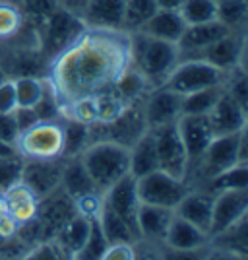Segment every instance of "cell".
Masks as SVG:
<instances>
[{
  "label": "cell",
  "instance_id": "43",
  "mask_svg": "<svg viewBox=\"0 0 248 260\" xmlns=\"http://www.w3.org/2000/svg\"><path fill=\"white\" fill-rule=\"evenodd\" d=\"M35 115L39 120H62V105L54 93L53 86L49 84L47 80V87H45V93L41 95V99L37 101V105L33 107Z\"/></svg>",
  "mask_w": 248,
  "mask_h": 260
},
{
  "label": "cell",
  "instance_id": "37",
  "mask_svg": "<svg viewBox=\"0 0 248 260\" xmlns=\"http://www.w3.org/2000/svg\"><path fill=\"white\" fill-rule=\"evenodd\" d=\"M179 12L186 25L214 22L217 20V2L214 0H183Z\"/></svg>",
  "mask_w": 248,
  "mask_h": 260
},
{
  "label": "cell",
  "instance_id": "8",
  "mask_svg": "<svg viewBox=\"0 0 248 260\" xmlns=\"http://www.w3.org/2000/svg\"><path fill=\"white\" fill-rule=\"evenodd\" d=\"M225 76L227 72L211 66L202 58H181L163 86L181 95H188L198 89L221 86L225 82Z\"/></svg>",
  "mask_w": 248,
  "mask_h": 260
},
{
  "label": "cell",
  "instance_id": "38",
  "mask_svg": "<svg viewBox=\"0 0 248 260\" xmlns=\"http://www.w3.org/2000/svg\"><path fill=\"white\" fill-rule=\"evenodd\" d=\"M25 23L22 10L16 2L0 0V43L16 37Z\"/></svg>",
  "mask_w": 248,
  "mask_h": 260
},
{
  "label": "cell",
  "instance_id": "33",
  "mask_svg": "<svg viewBox=\"0 0 248 260\" xmlns=\"http://www.w3.org/2000/svg\"><path fill=\"white\" fill-rule=\"evenodd\" d=\"M157 12L155 0H124V18H122V31H140L146 22Z\"/></svg>",
  "mask_w": 248,
  "mask_h": 260
},
{
  "label": "cell",
  "instance_id": "7",
  "mask_svg": "<svg viewBox=\"0 0 248 260\" xmlns=\"http://www.w3.org/2000/svg\"><path fill=\"white\" fill-rule=\"evenodd\" d=\"M190 188L192 186L188 184L186 179L173 177L161 169H155L136 179V190H138L140 204H153V206L171 208V210L176 208V204L186 196Z\"/></svg>",
  "mask_w": 248,
  "mask_h": 260
},
{
  "label": "cell",
  "instance_id": "24",
  "mask_svg": "<svg viewBox=\"0 0 248 260\" xmlns=\"http://www.w3.org/2000/svg\"><path fill=\"white\" fill-rule=\"evenodd\" d=\"M211 208H214V194L205 192L202 188H190L186 196L176 204L174 214L207 233L209 219H211Z\"/></svg>",
  "mask_w": 248,
  "mask_h": 260
},
{
  "label": "cell",
  "instance_id": "42",
  "mask_svg": "<svg viewBox=\"0 0 248 260\" xmlns=\"http://www.w3.org/2000/svg\"><path fill=\"white\" fill-rule=\"evenodd\" d=\"M93 98H95V107H97V122H111L115 117H119L122 109L128 105L113 89L101 91Z\"/></svg>",
  "mask_w": 248,
  "mask_h": 260
},
{
  "label": "cell",
  "instance_id": "5",
  "mask_svg": "<svg viewBox=\"0 0 248 260\" xmlns=\"http://www.w3.org/2000/svg\"><path fill=\"white\" fill-rule=\"evenodd\" d=\"M37 29L41 53L47 58V62H51L54 56H58L86 31V23L76 12L58 6Z\"/></svg>",
  "mask_w": 248,
  "mask_h": 260
},
{
  "label": "cell",
  "instance_id": "15",
  "mask_svg": "<svg viewBox=\"0 0 248 260\" xmlns=\"http://www.w3.org/2000/svg\"><path fill=\"white\" fill-rule=\"evenodd\" d=\"M107 128V140L117 142L124 148H130L134 142H138L148 132V122L144 117V99L128 103L120 111L119 117L105 122Z\"/></svg>",
  "mask_w": 248,
  "mask_h": 260
},
{
  "label": "cell",
  "instance_id": "48",
  "mask_svg": "<svg viewBox=\"0 0 248 260\" xmlns=\"http://www.w3.org/2000/svg\"><path fill=\"white\" fill-rule=\"evenodd\" d=\"M12 117L16 120V124H18V130L23 132V130H27L29 126H33L35 122H37V115H35V111L33 107H16L12 111Z\"/></svg>",
  "mask_w": 248,
  "mask_h": 260
},
{
  "label": "cell",
  "instance_id": "6",
  "mask_svg": "<svg viewBox=\"0 0 248 260\" xmlns=\"http://www.w3.org/2000/svg\"><path fill=\"white\" fill-rule=\"evenodd\" d=\"M64 134L60 120H37L20 132L16 150L23 159H56L62 157Z\"/></svg>",
  "mask_w": 248,
  "mask_h": 260
},
{
  "label": "cell",
  "instance_id": "32",
  "mask_svg": "<svg viewBox=\"0 0 248 260\" xmlns=\"http://www.w3.org/2000/svg\"><path fill=\"white\" fill-rule=\"evenodd\" d=\"M62 134H64V146H62V157H76L82 155L84 150L91 144L89 136V124L82 120L62 117Z\"/></svg>",
  "mask_w": 248,
  "mask_h": 260
},
{
  "label": "cell",
  "instance_id": "19",
  "mask_svg": "<svg viewBox=\"0 0 248 260\" xmlns=\"http://www.w3.org/2000/svg\"><path fill=\"white\" fill-rule=\"evenodd\" d=\"M207 120H209V126L214 130V136L237 134V132L246 128V107L240 105L235 98H231L223 87V93L219 95L214 109L207 113Z\"/></svg>",
  "mask_w": 248,
  "mask_h": 260
},
{
  "label": "cell",
  "instance_id": "35",
  "mask_svg": "<svg viewBox=\"0 0 248 260\" xmlns=\"http://www.w3.org/2000/svg\"><path fill=\"white\" fill-rule=\"evenodd\" d=\"M16 87V103L18 107H35L47 87L45 76H18L12 78Z\"/></svg>",
  "mask_w": 248,
  "mask_h": 260
},
{
  "label": "cell",
  "instance_id": "22",
  "mask_svg": "<svg viewBox=\"0 0 248 260\" xmlns=\"http://www.w3.org/2000/svg\"><path fill=\"white\" fill-rule=\"evenodd\" d=\"M231 31L229 27H225L219 20L205 23H196V25H186L183 37L179 41V51H181V58H188L194 56L196 53H200L202 49H205L207 45H211L214 41L221 39L223 35Z\"/></svg>",
  "mask_w": 248,
  "mask_h": 260
},
{
  "label": "cell",
  "instance_id": "18",
  "mask_svg": "<svg viewBox=\"0 0 248 260\" xmlns=\"http://www.w3.org/2000/svg\"><path fill=\"white\" fill-rule=\"evenodd\" d=\"M207 247H209L207 233L174 214L163 241V249L179 252V254H194V252H202Z\"/></svg>",
  "mask_w": 248,
  "mask_h": 260
},
{
  "label": "cell",
  "instance_id": "16",
  "mask_svg": "<svg viewBox=\"0 0 248 260\" xmlns=\"http://www.w3.org/2000/svg\"><path fill=\"white\" fill-rule=\"evenodd\" d=\"M64 157L56 159H25L22 183L29 186L39 198H45L60 186Z\"/></svg>",
  "mask_w": 248,
  "mask_h": 260
},
{
  "label": "cell",
  "instance_id": "40",
  "mask_svg": "<svg viewBox=\"0 0 248 260\" xmlns=\"http://www.w3.org/2000/svg\"><path fill=\"white\" fill-rule=\"evenodd\" d=\"M18 6L22 10L25 22L39 27L60 4L58 0H20Z\"/></svg>",
  "mask_w": 248,
  "mask_h": 260
},
{
  "label": "cell",
  "instance_id": "9",
  "mask_svg": "<svg viewBox=\"0 0 248 260\" xmlns=\"http://www.w3.org/2000/svg\"><path fill=\"white\" fill-rule=\"evenodd\" d=\"M150 130L153 132V138H155L159 169L173 177H179V179H186L188 177V155H186L183 138L176 128V122Z\"/></svg>",
  "mask_w": 248,
  "mask_h": 260
},
{
  "label": "cell",
  "instance_id": "53",
  "mask_svg": "<svg viewBox=\"0 0 248 260\" xmlns=\"http://www.w3.org/2000/svg\"><path fill=\"white\" fill-rule=\"evenodd\" d=\"M6 72H4V70H2V66H0V82H2V80H6Z\"/></svg>",
  "mask_w": 248,
  "mask_h": 260
},
{
  "label": "cell",
  "instance_id": "20",
  "mask_svg": "<svg viewBox=\"0 0 248 260\" xmlns=\"http://www.w3.org/2000/svg\"><path fill=\"white\" fill-rule=\"evenodd\" d=\"M80 18L89 29L122 31L124 0H87Z\"/></svg>",
  "mask_w": 248,
  "mask_h": 260
},
{
  "label": "cell",
  "instance_id": "25",
  "mask_svg": "<svg viewBox=\"0 0 248 260\" xmlns=\"http://www.w3.org/2000/svg\"><path fill=\"white\" fill-rule=\"evenodd\" d=\"M184 29H186V22L183 20L181 12L157 8V12L146 22V25L140 31L150 35V37H155V39H163V41H169V43H179Z\"/></svg>",
  "mask_w": 248,
  "mask_h": 260
},
{
  "label": "cell",
  "instance_id": "47",
  "mask_svg": "<svg viewBox=\"0 0 248 260\" xmlns=\"http://www.w3.org/2000/svg\"><path fill=\"white\" fill-rule=\"evenodd\" d=\"M18 136H20V130H18V124H16V120L12 117V113L0 115V140L16 146Z\"/></svg>",
  "mask_w": 248,
  "mask_h": 260
},
{
  "label": "cell",
  "instance_id": "41",
  "mask_svg": "<svg viewBox=\"0 0 248 260\" xmlns=\"http://www.w3.org/2000/svg\"><path fill=\"white\" fill-rule=\"evenodd\" d=\"M23 163L25 159L18 152L0 157V192L8 190L10 186L22 181Z\"/></svg>",
  "mask_w": 248,
  "mask_h": 260
},
{
  "label": "cell",
  "instance_id": "1",
  "mask_svg": "<svg viewBox=\"0 0 248 260\" xmlns=\"http://www.w3.org/2000/svg\"><path fill=\"white\" fill-rule=\"evenodd\" d=\"M130 64L126 31L89 29L49 62L47 80L60 105L107 91Z\"/></svg>",
  "mask_w": 248,
  "mask_h": 260
},
{
  "label": "cell",
  "instance_id": "44",
  "mask_svg": "<svg viewBox=\"0 0 248 260\" xmlns=\"http://www.w3.org/2000/svg\"><path fill=\"white\" fill-rule=\"evenodd\" d=\"M25 258H33V260H60L64 258L60 247L56 245L54 239H43L39 243H35L33 247L27 249V252L23 254Z\"/></svg>",
  "mask_w": 248,
  "mask_h": 260
},
{
  "label": "cell",
  "instance_id": "27",
  "mask_svg": "<svg viewBox=\"0 0 248 260\" xmlns=\"http://www.w3.org/2000/svg\"><path fill=\"white\" fill-rule=\"evenodd\" d=\"M89 219L91 217L76 214L56 229L53 239L60 247L64 258H76V254L82 250L87 239V233H89Z\"/></svg>",
  "mask_w": 248,
  "mask_h": 260
},
{
  "label": "cell",
  "instance_id": "26",
  "mask_svg": "<svg viewBox=\"0 0 248 260\" xmlns=\"http://www.w3.org/2000/svg\"><path fill=\"white\" fill-rule=\"evenodd\" d=\"M60 188L72 200H78L82 196L99 192L97 186L91 181V177L87 175L86 167H84V163L80 159V155H76V157H64L62 177H60Z\"/></svg>",
  "mask_w": 248,
  "mask_h": 260
},
{
  "label": "cell",
  "instance_id": "14",
  "mask_svg": "<svg viewBox=\"0 0 248 260\" xmlns=\"http://www.w3.org/2000/svg\"><path fill=\"white\" fill-rule=\"evenodd\" d=\"M176 128L188 155V173H190L216 136L209 126L207 115H181L176 120Z\"/></svg>",
  "mask_w": 248,
  "mask_h": 260
},
{
  "label": "cell",
  "instance_id": "45",
  "mask_svg": "<svg viewBox=\"0 0 248 260\" xmlns=\"http://www.w3.org/2000/svg\"><path fill=\"white\" fill-rule=\"evenodd\" d=\"M138 258L136 243H113L109 245L101 260H134Z\"/></svg>",
  "mask_w": 248,
  "mask_h": 260
},
{
  "label": "cell",
  "instance_id": "46",
  "mask_svg": "<svg viewBox=\"0 0 248 260\" xmlns=\"http://www.w3.org/2000/svg\"><path fill=\"white\" fill-rule=\"evenodd\" d=\"M18 107L16 103V87H14V80L6 78L0 82V115L12 113Z\"/></svg>",
  "mask_w": 248,
  "mask_h": 260
},
{
  "label": "cell",
  "instance_id": "29",
  "mask_svg": "<svg viewBox=\"0 0 248 260\" xmlns=\"http://www.w3.org/2000/svg\"><path fill=\"white\" fill-rule=\"evenodd\" d=\"M111 89L124 103H134V101H141L153 87L150 86V82L146 80V76L141 74L136 66L128 64L122 70V74L117 78V82L113 84Z\"/></svg>",
  "mask_w": 248,
  "mask_h": 260
},
{
  "label": "cell",
  "instance_id": "30",
  "mask_svg": "<svg viewBox=\"0 0 248 260\" xmlns=\"http://www.w3.org/2000/svg\"><path fill=\"white\" fill-rule=\"evenodd\" d=\"M204 184L205 192L209 194H219L225 190H246L248 188V161L237 163L233 167H229L225 171L217 173L216 177L207 179Z\"/></svg>",
  "mask_w": 248,
  "mask_h": 260
},
{
  "label": "cell",
  "instance_id": "2",
  "mask_svg": "<svg viewBox=\"0 0 248 260\" xmlns=\"http://www.w3.org/2000/svg\"><path fill=\"white\" fill-rule=\"evenodd\" d=\"M128 39L130 64L140 70L151 87L163 86L181 60L179 45L155 39L141 31L128 33Z\"/></svg>",
  "mask_w": 248,
  "mask_h": 260
},
{
  "label": "cell",
  "instance_id": "23",
  "mask_svg": "<svg viewBox=\"0 0 248 260\" xmlns=\"http://www.w3.org/2000/svg\"><path fill=\"white\" fill-rule=\"evenodd\" d=\"M4 198V206H6V214L18 223H27L31 221L33 217L37 216V210H39V196L33 192L29 186L20 181L14 186H10L8 190L2 192Z\"/></svg>",
  "mask_w": 248,
  "mask_h": 260
},
{
  "label": "cell",
  "instance_id": "28",
  "mask_svg": "<svg viewBox=\"0 0 248 260\" xmlns=\"http://www.w3.org/2000/svg\"><path fill=\"white\" fill-rule=\"evenodd\" d=\"M128 165L130 175L132 177H141L148 175L155 169H159L157 165V150H155V138L153 132L148 130L138 142H134L128 148Z\"/></svg>",
  "mask_w": 248,
  "mask_h": 260
},
{
  "label": "cell",
  "instance_id": "52",
  "mask_svg": "<svg viewBox=\"0 0 248 260\" xmlns=\"http://www.w3.org/2000/svg\"><path fill=\"white\" fill-rule=\"evenodd\" d=\"M6 216V206H4V198H2V192H0V219Z\"/></svg>",
  "mask_w": 248,
  "mask_h": 260
},
{
  "label": "cell",
  "instance_id": "4",
  "mask_svg": "<svg viewBox=\"0 0 248 260\" xmlns=\"http://www.w3.org/2000/svg\"><path fill=\"white\" fill-rule=\"evenodd\" d=\"M248 161V146H246V128L237 134H227V136H216L209 142V146L202 153L200 161L188 173L186 181L194 179L198 184L205 183L207 179L216 177L217 173L225 171L237 163Z\"/></svg>",
  "mask_w": 248,
  "mask_h": 260
},
{
  "label": "cell",
  "instance_id": "36",
  "mask_svg": "<svg viewBox=\"0 0 248 260\" xmlns=\"http://www.w3.org/2000/svg\"><path fill=\"white\" fill-rule=\"evenodd\" d=\"M221 93H223V84L183 95V115H207Z\"/></svg>",
  "mask_w": 248,
  "mask_h": 260
},
{
  "label": "cell",
  "instance_id": "39",
  "mask_svg": "<svg viewBox=\"0 0 248 260\" xmlns=\"http://www.w3.org/2000/svg\"><path fill=\"white\" fill-rule=\"evenodd\" d=\"M107 247H109V243H107V239H105V235H103L101 228H99L97 216H93L89 219V233H87L86 243H84L82 250L76 254V258L78 260H101L103 254H105V250H107Z\"/></svg>",
  "mask_w": 248,
  "mask_h": 260
},
{
  "label": "cell",
  "instance_id": "11",
  "mask_svg": "<svg viewBox=\"0 0 248 260\" xmlns=\"http://www.w3.org/2000/svg\"><path fill=\"white\" fill-rule=\"evenodd\" d=\"M244 51H246V33L229 31L221 39L207 45L200 53L188 58H202L223 72H231L237 66H244Z\"/></svg>",
  "mask_w": 248,
  "mask_h": 260
},
{
  "label": "cell",
  "instance_id": "49",
  "mask_svg": "<svg viewBox=\"0 0 248 260\" xmlns=\"http://www.w3.org/2000/svg\"><path fill=\"white\" fill-rule=\"evenodd\" d=\"M87 0H58V4L60 6H64V8H68V10L76 12L78 16L82 14V10H84V6H86Z\"/></svg>",
  "mask_w": 248,
  "mask_h": 260
},
{
  "label": "cell",
  "instance_id": "54",
  "mask_svg": "<svg viewBox=\"0 0 248 260\" xmlns=\"http://www.w3.org/2000/svg\"><path fill=\"white\" fill-rule=\"evenodd\" d=\"M214 2H219V0H214Z\"/></svg>",
  "mask_w": 248,
  "mask_h": 260
},
{
  "label": "cell",
  "instance_id": "10",
  "mask_svg": "<svg viewBox=\"0 0 248 260\" xmlns=\"http://www.w3.org/2000/svg\"><path fill=\"white\" fill-rule=\"evenodd\" d=\"M248 214V188L246 190H225L214 194V208L207 237L216 239L238 225Z\"/></svg>",
  "mask_w": 248,
  "mask_h": 260
},
{
  "label": "cell",
  "instance_id": "17",
  "mask_svg": "<svg viewBox=\"0 0 248 260\" xmlns=\"http://www.w3.org/2000/svg\"><path fill=\"white\" fill-rule=\"evenodd\" d=\"M76 214H78L76 202L58 186L54 192L39 200V210L35 219L43 229L45 239H53L56 229Z\"/></svg>",
  "mask_w": 248,
  "mask_h": 260
},
{
  "label": "cell",
  "instance_id": "34",
  "mask_svg": "<svg viewBox=\"0 0 248 260\" xmlns=\"http://www.w3.org/2000/svg\"><path fill=\"white\" fill-rule=\"evenodd\" d=\"M217 20L231 31H244L248 20V2L246 0H219Z\"/></svg>",
  "mask_w": 248,
  "mask_h": 260
},
{
  "label": "cell",
  "instance_id": "13",
  "mask_svg": "<svg viewBox=\"0 0 248 260\" xmlns=\"http://www.w3.org/2000/svg\"><path fill=\"white\" fill-rule=\"evenodd\" d=\"M183 115V95L165 86L153 87L144 98V117L148 128L176 122Z\"/></svg>",
  "mask_w": 248,
  "mask_h": 260
},
{
  "label": "cell",
  "instance_id": "12",
  "mask_svg": "<svg viewBox=\"0 0 248 260\" xmlns=\"http://www.w3.org/2000/svg\"><path fill=\"white\" fill-rule=\"evenodd\" d=\"M103 204L111 208L119 217H122L140 239V233H138L140 198H138V190H136V177L128 173L122 179H119L113 186H109L103 192Z\"/></svg>",
  "mask_w": 248,
  "mask_h": 260
},
{
  "label": "cell",
  "instance_id": "51",
  "mask_svg": "<svg viewBox=\"0 0 248 260\" xmlns=\"http://www.w3.org/2000/svg\"><path fill=\"white\" fill-rule=\"evenodd\" d=\"M16 146L14 144H8V142L0 140V157H4V155H12V153H16Z\"/></svg>",
  "mask_w": 248,
  "mask_h": 260
},
{
  "label": "cell",
  "instance_id": "50",
  "mask_svg": "<svg viewBox=\"0 0 248 260\" xmlns=\"http://www.w3.org/2000/svg\"><path fill=\"white\" fill-rule=\"evenodd\" d=\"M157 8H167V10H179L183 0H155Z\"/></svg>",
  "mask_w": 248,
  "mask_h": 260
},
{
  "label": "cell",
  "instance_id": "31",
  "mask_svg": "<svg viewBox=\"0 0 248 260\" xmlns=\"http://www.w3.org/2000/svg\"><path fill=\"white\" fill-rule=\"evenodd\" d=\"M97 221L109 245H113V243H136V241H140L128 223L122 217L117 216L105 204H101V210L97 212Z\"/></svg>",
  "mask_w": 248,
  "mask_h": 260
},
{
  "label": "cell",
  "instance_id": "21",
  "mask_svg": "<svg viewBox=\"0 0 248 260\" xmlns=\"http://www.w3.org/2000/svg\"><path fill=\"white\" fill-rule=\"evenodd\" d=\"M174 216V210L153 204H140L138 208V233L140 241L161 245L167 235V229L171 225V219Z\"/></svg>",
  "mask_w": 248,
  "mask_h": 260
},
{
  "label": "cell",
  "instance_id": "3",
  "mask_svg": "<svg viewBox=\"0 0 248 260\" xmlns=\"http://www.w3.org/2000/svg\"><path fill=\"white\" fill-rule=\"evenodd\" d=\"M80 159L101 194L119 179L130 173L128 148L120 146L117 142H93L91 146H87L84 150Z\"/></svg>",
  "mask_w": 248,
  "mask_h": 260
}]
</instances>
